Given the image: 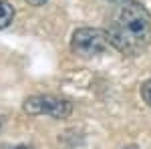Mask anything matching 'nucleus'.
<instances>
[{"label":"nucleus","instance_id":"nucleus-1","mask_svg":"<svg viewBox=\"0 0 151 149\" xmlns=\"http://www.w3.org/2000/svg\"><path fill=\"white\" fill-rule=\"evenodd\" d=\"M109 40L119 53L127 57H137L151 45V14L135 2L125 0L115 8L109 20Z\"/></svg>","mask_w":151,"mask_h":149},{"label":"nucleus","instance_id":"nucleus-4","mask_svg":"<svg viewBox=\"0 0 151 149\" xmlns=\"http://www.w3.org/2000/svg\"><path fill=\"white\" fill-rule=\"evenodd\" d=\"M14 20V8H12L10 2L6 0H0V30L10 26V22Z\"/></svg>","mask_w":151,"mask_h":149},{"label":"nucleus","instance_id":"nucleus-5","mask_svg":"<svg viewBox=\"0 0 151 149\" xmlns=\"http://www.w3.org/2000/svg\"><path fill=\"white\" fill-rule=\"evenodd\" d=\"M141 97H143V101L151 107V79H147L141 85Z\"/></svg>","mask_w":151,"mask_h":149},{"label":"nucleus","instance_id":"nucleus-6","mask_svg":"<svg viewBox=\"0 0 151 149\" xmlns=\"http://www.w3.org/2000/svg\"><path fill=\"white\" fill-rule=\"evenodd\" d=\"M4 149V147H2ZM8 149H32V147H28V145H18V147H8Z\"/></svg>","mask_w":151,"mask_h":149},{"label":"nucleus","instance_id":"nucleus-8","mask_svg":"<svg viewBox=\"0 0 151 149\" xmlns=\"http://www.w3.org/2000/svg\"><path fill=\"white\" fill-rule=\"evenodd\" d=\"M123 149H137V145H127V147H123Z\"/></svg>","mask_w":151,"mask_h":149},{"label":"nucleus","instance_id":"nucleus-3","mask_svg":"<svg viewBox=\"0 0 151 149\" xmlns=\"http://www.w3.org/2000/svg\"><path fill=\"white\" fill-rule=\"evenodd\" d=\"M24 111L28 115H50L55 119H67L73 113V103L55 95H35L24 101Z\"/></svg>","mask_w":151,"mask_h":149},{"label":"nucleus","instance_id":"nucleus-2","mask_svg":"<svg viewBox=\"0 0 151 149\" xmlns=\"http://www.w3.org/2000/svg\"><path fill=\"white\" fill-rule=\"evenodd\" d=\"M111 45L109 32L103 28H77L70 38V48L75 55L83 58H91L105 53Z\"/></svg>","mask_w":151,"mask_h":149},{"label":"nucleus","instance_id":"nucleus-7","mask_svg":"<svg viewBox=\"0 0 151 149\" xmlns=\"http://www.w3.org/2000/svg\"><path fill=\"white\" fill-rule=\"evenodd\" d=\"M28 2H32V4H42L45 0H28Z\"/></svg>","mask_w":151,"mask_h":149}]
</instances>
